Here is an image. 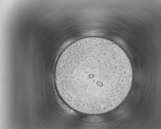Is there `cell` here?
I'll list each match as a JSON object with an SVG mask.
<instances>
[{"instance_id": "6da1fadb", "label": "cell", "mask_w": 161, "mask_h": 129, "mask_svg": "<svg viewBox=\"0 0 161 129\" xmlns=\"http://www.w3.org/2000/svg\"><path fill=\"white\" fill-rule=\"evenodd\" d=\"M130 60L117 44L97 36L86 37L67 46L56 62L55 85L61 100L73 109L89 114L116 108L130 89Z\"/></svg>"}]
</instances>
